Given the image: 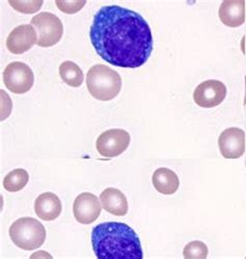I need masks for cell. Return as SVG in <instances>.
Returning <instances> with one entry per match:
<instances>
[{
    "label": "cell",
    "instance_id": "obj_9",
    "mask_svg": "<svg viewBox=\"0 0 246 259\" xmlns=\"http://www.w3.org/2000/svg\"><path fill=\"white\" fill-rule=\"evenodd\" d=\"M102 208V204L97 196L91 193H82L74 201L73 213L78 223L89 225L97 221Z\"/></svg>",
    "mask_w": 246,
    "mask_h": 259
},
{
    "label": "cell",
    "instance_id": "obj_12",
    "mask_svg": "<svg viewBox=\"0 0 246 259\" xmlns=\"http://www.w3.org/2000/svg\"><path fill=\"white\" fill-rule=\"evenodd\" d=\"M220 21L228 27H239L245 22L244 0H224L219 7Z\"/></svg>",
    "mask_w": 246,
    "mask_h": 259
},
{
    "label": "cell",
    "instance_id": "obj_14",
    "mask_svg": "<svg viewBox=\"0 0 246 259\" xmlns=\"http://www.w3.org/2000/svg\"><path fill=\"white\" fill-rule=\"evenodd\" d=\"M100 202L103 209L113 215L123 217L128 213L127 198L124 193L118 189H105L100 195Z\"/></svg>",
    "mask_w": 246,
    "mask_h": 259
},
{
    "label": "cell",
    "instance_id": "obj_17",
    "mask_svg": "<svg viewBox=\"0 0 246 259\" xmlns=\"http://www.w3.org/2000/svg\"><path fill=\"white\" fill-rule=\"evenodd\" d=\"M29 175L24 169H15L4 179V188L10 193H17L26 187Z\"/></svg>",
    "mask_w": 246,
    "mask_h": 259
},
{
    "label": "cell",
    "instance_id": "obj_15",
    "mask_svg": "<svg viewBox=\"0 0 246 259\" xmlns=\"http://www.w3.org/2000/svg\"><path fill=\"white\" fill-rule=\"evenodd\" d=\"M152 182L155 190L162 195H174L180 187V179L178 175L167 168L157 169L153 176Z\"/></svg>",
    "mask_w": 246,
    "mask_h": 259
},
{
    "label": "cell",
    "instance_id": "obj_11",
    "mask_svg": "<svg viewBox=\"0 0 246 259\" xmlns=\"http://www.w3.org/2000/svg\"><path fill=\"white\" fill-rule=\"evenodd\" d=\"M37 43V34L31 24H22L14 28L7 39V47L14 54H22Z\"/></svg>",
    "mask_w": 246,
    "mask_h": 259
},
{
    "label": "cell",
    "instance_id": "obj_7",
    "mask_svg": "<svg viewBox=\"0 0 246 259\" xmlns=\"http://www.w3.org/2000/svg\"><path fill=\"white\" fill-rule=\"evenodd\" d=\"M130 134L124 129H109L102 133L96 142L97 151L100 155L112 158L124 153L130 145Z\"/></svg>",
    "mask_w": 246,
    "mask_h": 259
},
{
    "label": "cell",
    "instance_id": "obj_16",
    "mask_svg": "<svg viewBox=\"0 0 246 259\" xmlns=\"http://www.w3.org/2000/svg\"><path fill=\"white\" fill-rule=\"evenodd\" d=\"M61 78L72 88H78L83 83L84 74L80 67L71 61H66L60 66Z\"/></svg>",
    "mask_w": 246,
    "mask_h": 259
},
{
    "label": "cell",
    "instance_id": "obj_4",
    "mask_svg": "<svg viewBox=\"0 0 246 259\" xmlns=\"http://www.w3.org/2000/svg\"><path fill=\"white\" fill-rule=\"evenodd\" d=\"M12 242L24 251L39 249L45 243L46 229L33 218H21L15 221L9 230Z\"/></svg>",
    "mask_w": 246,
    "mask_h": 259
},
{
    "label": "cell",
    "instance_id": "obj_19",
    "mask_svg": "<svg viewBox=\"0 0 246 259\" xmlns=\"http://www.w3.org/2000/svg\"><path fill=\"white\" fill-rule=\"evenodd\" d=\"M10 6L19 13L23 14H34L39 12L42 8L44 2L43 0H28V2H18V0H10Z\"/></svg>",
    "mask_w": 246,
    "mask_h": 259
},
{
    "label": "cell",
    "instance_id": "obj_3",
    "mask_svg": "<svg viewBox=\"0 0 246 259\" xmlns=\"http://www.w3.org/2000/svg\"><path fill=\"white\" fill-rule=\"evenodd\" d=\"M122 84L120 74L105 65H94L87 72V90L97 100L110 101L116 98L122 90Z\"/></svg>",
    "mask_w": 246,
    "mask_h": 259
},
{
    "label": "cell",
    "instance_id": "obj_10",
    "mask_svg": "<svg viewBox=\"0 0 246 259\" xmlns=\"http://www.w3.org/2000/svg\"><path fill=\"white\" fill-rule=\"evenodd\" d=\"M245 133L241 128L230 127L218 138L221 155L226 159H238L245 152Z\"/></svg>",
    "mask_w": 246,
    "mask_h": 259
},
{
    "label": "cell",
    "instance_id": "obj_5",
    "mask_svg": "<svg viewBox=\"0 0 246 259\" xmlns=\"http://www.w3.org/2000/svg\"><path fill=\"white\" fill-rule=\"evenodd\" d=\"M31 25L37 31V43L40 47H52L58 44L64 34V25L58 16L49 12L35 15Z\"/></svg>",
    "mask_w": 246,
    "mask_h": 259
},
{
    "label": "cell",
    "instance_id": "obj_2",
    "mask_svg": "<svg viewBox=\"0 0 246 259\" xmlns=\"http://www.w3.org/2000/svg\"><path fill=\"white\" fill-rule=\"evenodd\" d=\"M90 239L93 253L98 258H143L138 235L125 223H101L93 227Z\"/></svg>",
    "mask_w": 246,
    "mask_h": 259
},
{
    "label": "cell",
    "instance_id": "obj_20",
    "mask_svg": "<svg viewBox=\"0 0 246 259\" xmlns=\"http://www.w3.org/2000/svg\"><path fill=\"white\" fill-rule=\"evenodd\" d=\"M55 5L59 8V10L65 14H76L86 5V2H78V0H74V2H61V0H55Z\"/></svg>",
    "mask_w": 246,
    "mask_h": 259
},
{
    "label": "cell",
    "instance_id": "obj_22",
    "mask_svg": "<svg viewBox=\"0 0 246 259\" xmlns=\"http://www.w3.org/2000/svg\"><path fill=\"white\" fill-rule=\"evenodd\" d=\"M244 105H246V76H245V96H244Z\"/></svg>",
    "mask_w": 246,
    "mask_h": 259
},
{
    "label": "cell",
    "instance_id": "obj_21",
    "mask_svg": "<svg viewBox=\"0 0 246 259\" xmlns=\"http://www.w3.org/2000/svg\"><path fill=\"white\" fill-rule=\"evenodd\" d=\"M0 92H2V96L5 97V99L2 98V105H3L2 106V112H3V110H5V112L2 114V120L4 121L5 119H7L10 116V114L12 112V100H11L10 96L6 93L4 90H2Z\"/></svg>",
    "mask_w": 246,
    "mask_h": 259
},
{
    "label": "cell",
    "instance_id": "obj_1",
    "mask_svg": "<svg viewBox=\"0 0 246 259\" xmlns=\"http://www.w3.org/2000/svg\"><path fill=\"white\" fill-rule=\"evenodd\" d=\"M90 42L110 65L136 69L146 63L153 51V35L144 18L119 6L102 7L89 29Z\"/></svg>",
    "mask_w": 246,
    "mask_h": 259
},
{
    "label": "cell",
    "instance_id": "obj_18",
    "mask_svg": "<svg viewBox=\"0 0 246 259\" xmlns=\"http://www.w3.org/2000/svg\"><path fill=\"white\" fill-rule=\"evenodd\" d=\"M208 254H209V250H208L207 245L201 240H193V242L188 243L183 250V256L187 259H205L208 257Z\"/></svg>",
    "mask_w": 246,
    "mask_h": 259
},
{
    "label": "cell",
    "instance_id": "obj_6",
    "mask_svg": "<svg viewBox=\"0 0 246 259\" xmlns=\"http://www.w3.org/2000/svg\"><path fill=\"white\" fill-rule=\"evenodd\" d=\"M4 81L8 90L14 94H25L34 83V74L28 65L14 62L6 67Z\"/></svg>",
    "mask_w": 246,
    "mask_h": 259
},
{
    "label": "cell",
    "instance_id": "obj_13",
    "mask_svg": "<svg viewBox=\"0 0 246 259\" xmlns=\"http://www.w3.org/2000/svg\"><path fill=\"white\" fill-rule=\"evenodd\" d=\"M62 201L53 193H43L34 201L35 214L43 221L58 219L62 213Z\"/></svg>",
    "mask_w": 246,
    "mask_h": 259
},
{
    "label": "cell",
    "instance_id": "obj_8",
    "mask_svg": "<svg viewBox=\"0 0 246 259\" xmlns=\"http://www.w3.org/2000/svg\"><path fill=\"white\" fill-rule=\"evenodd\" d=\"M226 87L216 79H209L200 83L193 92L194 102L203 108L218 106L226 97Z\"/></svg>",
    "mask_w": 246,
    "mask_h": 259
}]
</instances>
